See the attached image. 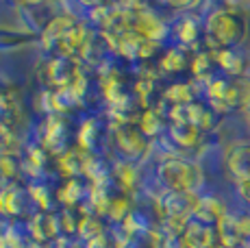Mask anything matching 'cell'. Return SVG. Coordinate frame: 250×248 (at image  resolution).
Masks as SVG:
<instances>
[{"label":"cell","mask_w":250,"mask_h":248,"mask_svg":"<svg viewBox=\"0 0 250 248\" xmlns=\"http://www.w3.org/2000/svg\"><path fill=\"white\" fill-rule=\"evenodd\" d=\"M185 246L187 248H218V228L213 227H205V224L189 220L185 227Z\"/></svg>","instance_id":"obj_19"},{"label":"cell","mask_w":250,"mask_h":248,"mask_svg":"<svg viewBox=\"0 0 250 248\" xmlns=\"http://www.w3.org/2000/svg\"><path fill=\"white\" fill-rule=\"evenodd\" d=\"M248 248H250V244H248Z\"/></svg>","instance_id":"obj_41"},{"label":"cell","mask_w":250,"mask_h":248,"mask_svg":"<svg viewBox=\"0 0 250 248\" xmlns=\"http://www.w3.org/2000/svg\"><path fill=\"white\" fill-rule=\"evenodd\" d=\"M103 35L107 40L109 50L115 52L118 57H124V59H131V61L150 59L159 50L157 41L146 40V37H142L139 33L131 31V28H115V31H107Z\"/></svg>","instance_id":"obj_6"},{"label":"cell","mask_w":250,"mask_h":248,"mask_svg":"<svg viewBox=\"0 0 250 248\" xmlns=\"http://www.w3.org/2000/svg\"><path fill=\"white\" fill-rule=\"evenodd\" d=\"M100 140V122L96 118H87L79 128V135H76V142H79V148L83 152H89L94 155L96 144Z\"/></svg>","instance_id":"obj_29"},{"label":"cell","mask_w":250,"mask_h":248,"mask_svg":"<svg viewBox=\"0 0 250 248\" xmlns=\"http://www.w3.org/2000/svg\"><path fill=\"white\" fill-rule=\"evenodd\" d=\"M189 63H191V59L187 57V50L181 48V46H179V48H167L161 55V59H159L161 70H163V72H167V74L183 72V70H185Z\"/></svg>","instance_id":"obj_30"},{"label":"cell","mask_w":250,"mask_h":248,"mask_svg":"<svg viewBox=\"0 0 250 248\" xmlns=\"http://www.w3.org/2000/svg\"><path fill=\"white\" fill-rule=\"evenodd\" d=\"M31 248H50V246H40V244H33Z\"/></svg>","instance_id":"obj_39"},{"label":"cell","mask_w":250,"mask_h":248,"mask_svg":"<svg viewBox=\"0 0 250 248\" xmlns=\"http://www.w3.org/2000/svg\"><path fill=\"white\" fill-rule=\"evenodd\" d=\"M213 55V61L220 70H222L227 76L235 79V76H246V57L244 52H239L237 48H227V50H218V52H211Z\"/></svg>","instance_id":"obj_22"},{"label":"cell","mask_w":250,"mask_h":248,"mask_svg":"<svg viewBox=\"0 0 250 248\" xmlns=\"http://www.w3.org/2000/svg\"><path fill=\"white\" fill-rule=\"evenodd\" d=\"M203 194H187V192H159L155 196V209L159 220H183L189 222L198 209Z\"/></svg>","instance_id":"obj_8"},{"label":"cell","mask_w":250,"mask_h":248,"mask_svg":"<svg viewBox=\"0 0 250 248\" xmlns=\"http://www.w3.org/2000/svg\"><path fill=\"white\" fill-rule=\"evenodd\" d=\"M246 111H248V116H250V104H248V109H246Z\"/></svg>","instance_id":"obj_40"},{"label":"cell","mask_w":250,"mask_h":248,"mask_svg":"<svg viewBox=\"0 0 250 248\" xmlns=\"http://www.w3.org/2000/svg\"><path fill=\"white\" fill-rule=\"evenodd\" d=\"M111 181L126 194H133V189L137 185V165L133 161L120 157L118 161L111 164Z\"/></svg>","instance_id":"obj_23"},{"label":"cell","mask_w":250,"mask_h":248,"mask_svg":"<svg viewBox=\"0 0 250 248\" xmlns=\"http://www.w3.org/2000/svg\"><path fill=\"white\" fill-rule=\"evenodd\" d=\"M174 35H176V41L181 44V48H194L200 40L205 37V28H203V22L198 20V16H191V13H185L176 20L174 24Z\"/></svg>","instance_id":"obj_18"},{"label":"cell","mask_w":250,"mask_h":248,"mask_svg":"<svg viewBox=\"0 0 250 248\" xmlns=\"http://www.w3.org/2000/svg\"><path fill=\"white\" fill-rule=\"evenodd\" d=\"M22 174H24V164L18 146L0 144V187L20 185Z\"/></svg>","instance_id":"obj_15"},{"label":"cell","mask_w":250,"mask_h":248,"mask_svg":"<svg viewBox=\"0 0 250 248\" xmlns=\"http://www.w3.org/2000/svg\"><path fill=\"white\" fill-rule=\"evenodd\" d=\"M191 83H174L163 92V100H170L172 107H185V104H191L196 100V92Z\"/></svg>","instance_id":"obj_32"},{"label":"cell","mask_w":250,"mask_h":248,"mask_svg":"<svg viewBox=\"0 0 250 248\" xmlns=\"http://www.w3.org/2000/svg\"><path fill=\"white\" fill-rule=\"evenodd\" d=\"M91 185H85L83 179H65L63 185L57 192V200L61 203V207L70 209H81L83 211L89 203Z\"/></svg>","instance_id":"obj_17"},{"label":"cell","mask_w":250,"mask_h":248,"mask_svg":"<svg viewBox=\"0 0 250 248\" xmlns=\"http://www.w3.org/2000/svg\"><path fill=\"white\" fill-rule=\"evenodd\" d=\"M237 187V196L242 198V203L250 209V181H244V183H235Z\"/></svg>","instance_id":"obj_35"},{"label":"cell","mask_w":250,"mask_h":248,"mask_svg":"<svg viewBox=\"0 0 250 248\" xmlns=\"http://www.w3.org/2000/svg\"><path fill=\"white\" fill-rule=\"evenodd\" d=\"M26 228H28V235H31L33 244L52 246L61 237L57 209H52V211H35L26 220Z\"/></svg>","instance_id":"obj_13"},{"label":"cell","mask_w":250,"mask_h":248,"mask_svg":"<svg viewBox=\"0 0 250 248\" xmlns=\"http://www.w3.org/2000/svg\"><path fill=\"white\" fill-rule=\"evenodd\" d=\"M120 248H163L161 231L159 228H137Z\"/></svg>","instance_id":"obj_26"},{"label":"cell","mask_w":250,"mask_h":248,"mask_svg":"<svg viewBox=\"0 0 250 248\" xmlns=\"http://www.w3.org/2000/svg\"><path fill=\"white\" fill-rule=\"evenodd\" d=\"M205 133L200 128H196L189 122H170L166 128V140H170V144L176 150H194L203 144Z\"/></svg>","instance_id":"obj_16"},{"label":"cell","mask_w":250,"mask_h":248,"mask_svg":"<svg viewBox=\"0 0 250 248\" xmlns=\"http://www.w3.org/2000/svg\"><path fill=\"white\" fill-rule=\"evenodd\" d=\"M239 220H242L244 240H246V244H250V213H246V216H239Z\"/></svg>","instance_id":"obj_36"},{"label":"cell","mask_w":250,"mask_h":248,"mask_svg":"<svg viewBox=\"0 0 250 248\" xmlns=\"http://www.w3.org/2000/svg\"><path fill=\"white\" fill-rule=\"evenodd\" d=\"M16 13L20 18L24 31L33 33L35 37H42L46 28L61 16L59 7L52 2H20L16 4Z\"/></svg>","instance_id":"obj_10"},{"label":"cell","mask_w":250,"mask_h":248,"mask_svg":"<svg viewBox=\"0 0 250 248\" xmlns=\"http://www.w3.org/2000/svg\"><path fill=\"white\" fill-rule=\"evenodd\" d=\"M9 224H11V222H9V220H7V218H4V216H2V213H0V237H2V235H4V233H7Z\"/></svg>","instance_id":"obj_37"},{"label":"cell","mask_w":250,"mask_h":248,"mask_svg":"<svg viewBox=\"0 0 250 248\" xmlns=\"http://www.w3.org/2000/svg\"><path fill=\"white\" fill-rule=\"evenodd\" d=\"M218 240H220V244H224V246H242V244H246L239 216H230L229 213V216L218 224Z\"/></svg>","instance_id":"obj_24"},{"label":"cell","mask_w":250,"mask_h":248,"mask_svg":"<svg viewBox=\"0 0 250 248\" xmlns=\"http://www.w3.org/2000/svg\"><path fill=\"white\" fill-rule=\"evenodd\" d=\"M81 216H83V211H81V209H70V207L57 209V220H59L61 237H76V233H79Z\"/></svg>","instance_id":"obj_31"},{"label":"cell","mask_w":250,"mask_h":248,"mask_svg":"<svg viewBox=\"0 0 250 248\" xmlns=\"http://www.w3.org/2000/svg\"><path fill=\"white\" fill-rule=\"evenodd\" d=\"M28 194H31L33 203H35L37 211H52V198H50V189L46 183L42 181H33L28 185Z\"/></svg>","instance_id":"obj_33"},{"label":"cell","mask_w":250,"mask_h":248,"mask_svg":"<svg viewBox=\"0 0 250 248\" xmlns=\"http://www.w3.org/2000/svg\"><path fill=\"white\" fill-rule=\"evenodd\" d=\"M83 61L70 59V57H46L40 65H37V81H40L42 89H50V92H59V89H68L76 85L83 79Z\"/></svg>","instance_id":"obj_5"},{"label":"cell","mask_w":250,"mask_h":248,"mask_svg":"<svg viewBox=\"0 0 250 248\" xmlns=\"http://www.w3.org/2000/svg\"><path fill=\"white\" fill-rule=\"evenodd\" d=\"M157 183L161 192L200 194L205 185V172L198 161L183 155H166L157 165Z\"/></svg>","instance_id":"obj_3"},{"label":"cell","mask_w":250,"mask_h":248,"mask_svg":"<svg viewBox=\"0 0 250 248\" xmlns=\"http://www.w3.org/2000/svg\"><path fill=\"white\" fill-rule=\"evenodd\" d=\"M37 211L35 203H33L28 187L22 185H9V187H0V213L4 218H31Z\"/></svg>","instance_id":"obj_12"},{"label":"cell","mask_w":250,"mask_h":248,"mask_svg":"<svg viewBox=\"0 0 250 248\" xmlns=\"http://www.w3.org/2000/svg\"><path fill=\"white\" fill-rule=\"evenodd\" d=\"M218 248H248V244H242V246H224V244H220Z\"/></svg>","instance_id":"obj_38"},{"label":"cell","mask_w":250,"mask_h":248,"mask_svg":"<svg viewBox=\"0 0 250 248\" xmlns=\"http://www.w3.org/2000/svg\"><path fill=\"white\" fill-rule=\"evenodd\" d=\"M40 40V37H37ZM35 35L28 31H13V28H0V50L11 52V50H20L24 46L33 44Z\"/></svg>","instance_id":"obj_28"},{"label":"cell","mask_w":250,"mask_h":248,"mask_svg":"<svg viewBox=\"0 0 250 248\" xmlns=\"http://www.w3.org/2000/svg\"><path fill=\"white\" fill-rule=\"evenodd\" d=\"M203 28L209 52L239 48L248 37V18L235 4H222L203 18Z\"/></svg>","instance_id":"obj_1"},{"label":"cell","mask_w":250,"mask_h":248,"mask_svg":"<svg viewBox=\"0 0 250 248\" xmlns=\"http://www.w3.org/2000/svg\"><path fill=\"white\" fill-rule=\"evenodd\" d=\"M50 248H85V244L76 237H59Z\"/></svg>","instance_id":"obj_34"},{"label":"cell","mask_w":250,"mask_h":248,"mask_svg":"<svg viewBox=\"0 0 250 248\" xmlns=\"http://www.w3.org/2000/svg\"><path fill=\"white\" fill-rule=\"evenodd\" d=\"M24 122V111L18 92L9 87L0 89V144L16 146Z\"/></svg>","instance_id":"obj_7"},{"label":"cell","mask_w":250,"mask_h":248,"mask_svg":"<svg viewBox=\"0 0 250 248\" xmlns=\"http://www.w3.org/2000/svg\"><path fill=\"white\" fill-rule=\"evenodd\" d=\"M94 33L87 28L85 20L74 13H61L46 33L40 37L42 46L48 57H70V59H83L85 48Z\"/></svg>","instance_id":"obj_2"},{"label":"cell","mask_w":250,"mask_h":248,"mask_svg":"<svg viewBox=\"0 0 250 248\" xmlns=\"http://www.w3.org/2000/svg\"><path fill=\"white\" fill-rule=\"evenodd\" d=\"M68 120L65 116H44L37 128V144L48 150L52 157H61L68 152Z\"/></svg>","instance_id":"obj_11"},{"label":"cell","mask_w":250,"mask_h":248,"mask_svg":"<svg viewBox=\"0 0 250 248\" xmlns=\"http://www.w3.org/2000/svg\"><path fill=\"white\" fill-rule=\"evenodd\" d=\"M227 216H229V213H227V209H224L222 200L209 194V196H200L198 209H196V213H194V218H191V220L205 224V227L218 228V224L222 222Z\"/></svg>","instance_id":"obj_20"},{"label":"cell","mask_w":250,"mask_h":248,"mask_svg":"<svg viewBox=\"0 0 250 248\" xmlns=\"http://www.w3.org/2000/svg\"><path fill=\"white\" fill-rule=\"evenodd\" d=\"M103 233H107V228H104V218H100L98 213L83 211L81 222H79L76 240H81L83 244H89V242H94L96 237H100Z\"/></svg>","instance_id":"obj_25"},{"label":"cell","mask_w":250,"mask_h":248,"mask_svg":"<svg viewBox=\"0 0 250 248\" xmlns=\"http://www.w3.org/2000/svg\"><path fill=\"white\" fill-rule=\"evenodd\" d=\"M137 126L148 140H152V137H159L161 133H166L167 124L157 109H144L137 118Z\"/></svg>","instance_id":"obj_27"},{"label":"cell","mask_w":250,"mask_h":248,"mask_svg":"<svg viewBox=\"0 0 250 248\" xmlns=\"http://www.w3.org/2000/svg\"><path fill=\"white\" fill-rule=\"evenodd\" d=\"M224 168L235 183L250 181V142H237L224 152Z\"/></svg>","instance_id":"obj_14"},{"label":"cell","mask_w":250,"mask_h":248,"mask_svg":"<svg viewBox=\"0 0 250 248\" xmlns=\"http://www.w3.org/2000/svg\"><path fill=\"white\" fill-rule=\"evenodd\" d=\"M113 144L120 150L122 159L128 161H142L148 157L150 152V140L139 131V126L135 122L128 124H115L113 126Z\"/></svg>","instance_id":"obj_9"},{"label":"cell","mask_w":250,"mask_h":248,"mask_svg":"<svg viewBox=\"0 0 250 248\" xmlns=\"http://www.w3.org/2000/svg\"><path fill=\"white\" fill-rule=\"evenodd\" d=\"M50 152L44 150L40 144H28L26 150L22 155V164H24V172L28 176H33L35 181H40L42 176L46 174L48 170V164H50Z\"/></svg>","instance_id":"obj_21"},{"label":"cell","mask_w":250,"mask_h":248,"mask_svg":"<svg viewBox=\"0 0 250 248\" xmlns=\"http://www.w3.org/2000/svg\"><path fill=\"white\" fill-rule=\"evenodd\" d=\"M207 103L220 113L237 111V109H248L250 104V76H213L205 85Z\"/></svg>","instance_id":"obj_4"}]
</instances>
